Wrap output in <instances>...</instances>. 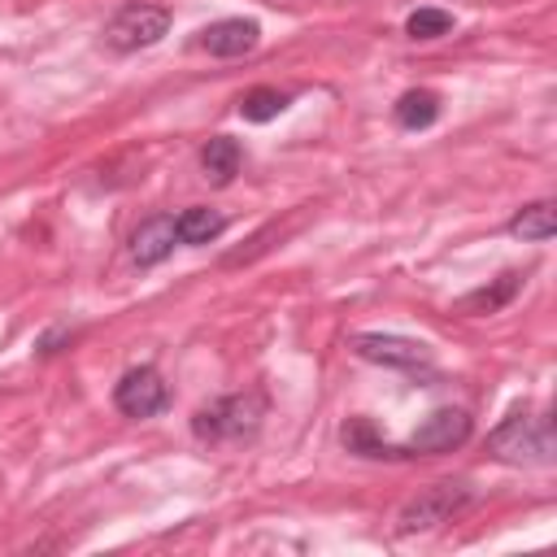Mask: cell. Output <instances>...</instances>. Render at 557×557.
Wrapping results in <instances>:
<instances>
[{
  "label": "cell",
  "instance_id": "1",
  "mask_svg": "<svg viewBox=\"0 0 557 557\" xmlns=\"http://www.w3.org/2000/svg\"><path fill=\"white\" fill-rule=\"evenodd\" d=\"M487 448L513 466H553V422L544 413H509L487 435Z\"/></svg>",
  "mask_w": 557,
  "mask_h": 557
},
{
  "label": "cell",
  "instance_id": "2",
  "mask_svg": "<svg viewBox=\"0 0 557 557\" xmlns=\"http://www.w3.org/2000/svg\"><path fill=\"white\" fill-rule=\"evenodd\" d=\"M261 413H265V400L257 392L222 396V400L196 409L191 435L196 440H209V444H218V440H244V435H252L261 426Z\"/></svg>",
  "mask_w": 557,
  "mask_h": 557
},
{
  "label": "cell",
  "instance_id": "3",
  "mask_svg": "<svg viewBox=\"0 0 557 557\" xmlns=\"http://www.w3.org/2000/svg\"><path fill=\"white\" fill-rule=\"evenodd\" d=\"M466 505H470V483H461V479H440V483L422 487V492L400 509L396 531H400V535L431 531V527L448 522V518H453L457 509H466Z\"/></svg>",
  "mask_w": 557,
  "mask_h": 557
},
{
  "label": "cell",
  "instance_id": "4",
  "mask_svg": "<svg viewBox=\"0 0 557 557\" xmlns=\"http://www.w3.org/2000/svg\"><path fill=\"white\" fill-rule=\"evenodd\" d=\"M165 30H170V9H161V4H122L104 26V44L113 52H139V48L161 44Z\"/></svg>",
  "mask_w": 557,
  "mask_h": 557
},
{
  "label": "cell",
  "instance_id": "5",
  "mask_svg": "<svg viewBox=\"0 0 557 557\" xmlns=\"http://www.w3.org/2000/svg\"><path fill=\"white\" fill-rule=\"evenodd\" d=\"M352 352L361 361H374V366H392V370H431V348L422 339H405V335H383V331H361L352 335Z\"/></svg>",
  "mask_w": 557,
  "mask_h": 557
},
{
  "label": "cell",
  "instance_id": "6",
  "mask_svg": "<svg viewBox=\"0 0 557 557\" xmlns=\"http://www.w3.org/2000/svg\"><path fill=\"white\" fill-rule=\"evenodd\" d=\"M470 440V413L466 409H435L405 444L400 457H426V453H453Z\"/></svg>",
  "mask_w": 557,
  "mask_h": 557
},
{
  "label": "cell",
  "instance_id": "7",
  "mask_svg": "<svg viewBox=\"0 0 557 557\" xmlns=\"http://www.w3.org/2000/svg\"><path fill=\"white\" fill-rule=\"evenodd\" d=\"M165 400H170V392H165V383H161V374H157L152 366L126 370V374L117 379V387H113V405H117L126 418H152V413L165 409Z\"/></svg>",
  "mask_w": 557,
  "mask_h": 557
},
{
  "label": "cell",
  "instance_id": "8",
  "mask_svg": "<svg viewBox=\"0 0 557 557\" xmlns=\"http://www.w3.org/2000/svg\"><path fill=\"white\" fill-rule=\"evenodd\" d=\"M257 39H261V26L252 17H222V22H209L196 44L209 57H244L257 48Z\"/></svg>",
  "mask_w": 557,
  "mask_h": 557
},
{
  "label": "cell",
  "instance_id": "9",
  "mask_svg": "<svg viewBox=\"0 0 557 557\" xmlns=\"http://www.w3.org/2000/svg\"><path fill=\"white\" fill-rule=\"evenodd\" d=\"M174 244H178L174 218L170 213H157V218H148V222L135 226V235H131V261L144 265V270L148 265H161L174 252Z\"/></svg>",
  "mask_w": 557,
  "mask_h": 557
},
{
  "label": "cell",
  "instance_id": "10",
  "mask_svg": "<svg viewBox=\"0 0 557 557\" xmlns=\"http://www.w3.org/2000/svg\"><path fill=\"white\" fill-rule=\"evenodd\" d=\"M518 283H522V274H518V270H505L496 283L466 292V296H461L453 309H457V313H470V318H474V313H500V309H505V305L518 296Z\"/></svg>",
  "mask_w": 557,
  "mask_h": 557
},
{
  "label": "cell",
  "instance_id": "11",
  "mask_svg": "<svg viewBox=\"0 0 557 557\" xmlns=\"http://www.w3.org/2000/svg\"><path fill=\"white\" fill-rule=\"evenodd\" d=\"M239 144L231 139V135H213L205 148H200V170H205V178L213 183V187H226L235 174H239Z\"/></svg>",
  "mask_w": 557,
  "mask_h": 557
},
{
  "label": "cell",
  "instance_id": "12",
  "mask_svg": "<svg viewBox=\"0 0 557 557\" xmlns=\"http://www.w3.org/2000/svg\"><path fill=\"white\" fill-rule=\"evenodd\" d=\"M174 231H178V244H209V239H218L226 231V218L218 209H209V205H191V209H183L174 218Z\"/></svg>",
  "mask_w": 557,
  "mask_h": 557
},
{
  "label": "cell",
  "instance_id": "13",
  "mask_svg": "<svg viewBox=\"0 0 557 557\" xmlns=\"http://www.w3.org/2000/svg\"><path fill=\"white\" fill-rule=\"evenodd\" d=\"M553 231H557V209H553V200H535V205L518 209L513 222H509V235H518V239H527V244H544V239H553Z\"/></svg>",
  "mask_w": 557,
  "mask_h": 557
},
{
  "label": "cell",
  "instance_id": "14",
  "mask_svg": "<svg viewBox=\"0 0 557 557\" xmlns=\"http://www.w3.org/2000/svg\"><path fill=\"white\" fill-rule=\"evenodd\" d=\"M396 122L405 126V131H422V126H431L435 117H440V96L435 91H426V87H413V91H405L400 100H396Z\"/></svg>",
  "mask_w": 557,
  "mask_h": 557
},
{
  "label": "cell",
  "instance_id": "15",
  "mask_svg": "<svg viewBox=\"0 0 557 557\" xmlns=\"http://www.w3.org/2000/svg\"><path fill=\"white\" fill-rule=\"evenodd\" d=\"M287 104H292V100H287L278 87H252V91H244L239 113H244V122H270V117H278Z\"/></svg>",
  "mask_w": 557,
  "mask_h": 557
},
{
  "label": "cell",
  "instance_id": "16",
  "mask_svg": "<svg viewBox=\"0 0 557 557\" xmlns=\"http://www.w3.org/2000/svg\"><path fill=\"white\" fill-rule=\"evenodd\" d=\"M453 30V13H444V9H413L409 13V22H405V35L409 39H440V35H448Z\"/></svg>",
  "mask_w": 557,
  "mask_h": 557
}]
</instances>
